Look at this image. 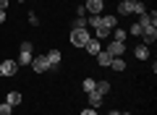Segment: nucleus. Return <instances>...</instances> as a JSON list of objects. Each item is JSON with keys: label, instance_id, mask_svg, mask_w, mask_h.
<instances>
[{"label": "nucleus", "instance_id": "26", "mask_svg": "<svg viewBox=\"0 0 157 115\" xmlns=\"http://www.w3.org/2000/svg\"><path fill=\"white\" fill-rule=\"evenodd\" d=\"M29 24H32V26H39V18L34 16V13H32V16H29Z\"/></svg>", "mask_w": 157, "mask_h": 115}, {"label": "nucleus", "instance_id": "6", "mask_svg": "<svg viewBox=\"0 0 157 115\" xmlns=\"http://www.w3.org/2000/svg\"><path fill=\"white\" fill-rule=\"evenodd\" d=\"M84 8L92 13V16H100L102 8H105V0H86V6H84Z\"/></svg>", "mask_w": 157, "mask_h": 115}, {"label": "nucleus", "instance_id": "19", "mask_svg": "<svg viewBox=\"0 0 157 115\" xmlns=\"http://www.w3.org/2000/svg\"><path fill=\"white\" fill-rule=\"evenodd\" d=\"M110 68H113V71H118V73L126 71V60H121V58H113V60H110Z\"/></svg>", "mask_w": 157, "mask_h": 115}, {"label": "nucleus", "instance_id": "24", "mask_svg": "<svg viewBox=\"0 0 157 115\" xmlns=\"http://www.w3.org/2000/svg\"><path fill=\"white\" fill-rule=\"evenodd\" d=\"M11 113H13V107H11L8 102H3V105H0V115H11Z\"/></svg>", "mask_w": 157, "mask_h": 115}, {"label": "nucleus", "instance_id": "18", "mask_svg": "<svg viewBox=\"0 0 157 115\" xmlns=\"http://www.w3.org/2000/svg\"><path fill=\"white\" fill-rule=\"evenodd\" d=\"M126 37H128V32H126V29H113V39H115V42H126Z\"/></svg>", "mask_w": 157, "mask_h": 115}, {"label": "nucleus", "instance_id": "22", "mask_svg": "<svg viewBox=\"0 0 157 115\" xmlns=\"http://www.w3.org/2000/svg\"><path fill=\"white\" fill-rule=\"evenodd\" d=\"M81 86H84V92H86V94H89V92H94L97 79H84V84H81Z\"/></svg>", "mask_w": 157, "mask_h": 115}, {"label": "nucleus", "instance_id": "14", "mask_svg": "<svg viewBox=\"0 0 157 115\" xmlns=\"http://www.w3.org/2000/svg\"><path fill=\"white\" fill-rule=\"evenodd\" d=\"M94 39H100V42H105V39H110V29L94 26Z\"/></svg>", "mask_w": 157, "mask_h": 115}, {"label": "nucleus", "instance_id": "30", "mask_svg": "<svg viewBox=\"0 0 157 115\" xmlns=\"http://www.w3.org/2000/svg\"><path fill=\"white\" fill-rule=\"evenodd\" d=\"M110 115H121V113H118V110H110Z\"/></svg>", "mask_w": 157, "mask_h": 115}, {"label": "nucleus", "instance_id": "29", "mask_svg": "<svg viewBox=\"0 0 157 115\" xmlns=\"http://www.w3.org/2000/svg\"><path fill=\"white\" fill-rule=\"evenodd\" d=\"M3 21H6V11H0V24H3Z\"/></svg>", "mask_w": 157, "mask_h": 115}, {"label": "nucleus", "instance_id": "10", "mask_svg": "<svg viewBox=\"0 0 157 115\" xmlns=\"http://www.w3.org/2000/svg\"><path fill=\"white\" fill-rule=\"evenodd\" d=\"M45 58H47V63H50V68H58V66H60V50H50Z\"/></svg>", "mask_w": 157, "mask_h": 115}, {"label": "nucleus", "instance_id": "20", "mask_svg": "<svg viewBox=\"0 0 157 115\" xmlns=\"http://www.w3.org/2000/svg\"><path fill=\"white\" fill-rule=\"evenodd\" d=\"M131 13H136V16H141V13H147V6L141 3V0H139V3H131Z\"/></svg>", "mask_w": 157, "mask_h": 115}, {"label": "nucleus", "instance_id": "5", "mask_svg": "<svg viewBox=\"0 0 157 115\" xmlns=\"http://www.w3.org/2000/svg\"><path fill=\"white\" fill-rule=\"evenodd\" d=\"M105 50H107V52L113 55V58H121V55L126 52V42H115V39H110Z\"/></svg>", "mask_w": 157, "mask_h": 115}, {"label": "nucleus", "instance_id": "28", "mask_svg": "<svg viewBox=\"0 0 157 115\" xmlns=\"http://www.w3.org/2000/svg\"><path fill=\"white\" fill-rule=\"evenodd\" d=\"M0 11H8V0H0Z\"/></svg>", "mask_w": 157, "mask_h": 115}, {"label": "nucleus", "instance_id": "21", "mask_svg": "<svg viewBox=\"0 0 157 115\" xmlns=\"http://www.w3.org/2000/svg\"><path fill=\"white\" fill-rule=\"evenodd\" d=\"M71 29H86V16H76L71 24Z\"/></svg>", "mask_w": 157, "mask_h": 115}, {"label": "nucleus", "instance_id": "3", "mask_svg": "<svg viewBox=\"0 0 157 115\" xmlns=\"http://www.w3.org/2000/svg\"><path fill=\"white\" fill-rule=\"evenodd\" d=\"M136 24L141 26V32H147V29H157V13L155 11H152V13H141Z\"/></svg>", "mask_w": 157, "mask_h": 115}, {"label": "nucleus", "instance_id": "32", "mask_svg": "<svg viewBox=\"0 0 157 115\" xmlns=\"http://www.w3.org/2000/svg\"><path fill=\"white\" fill-rule=\"evenodd\" d=\"M121 115H131V113H121Z\"/></svg>", "mask_w": 157, "mask_h": 115}, {"label": "nucleus", "instance_id": "2", "mask_svg": "<svg viewBox=\"0 0 157 115\" xmlns=\"http://www.w3.org/2000/svg\"><path fill=\"white\" fill-rule=\"evenodd\" d=\"M32 58H34V47H32V42H24L21 44V50H18V66H32Z\"/></svg>", "mask_w": 157, "mask_h": 115}, {"label": "nucleus", "instance_id": "25", "mask_svg": "<svg viewBox=\"0 0 157 115\" xmlns=\"http://www.w3.org/2000/svg\"><path fill=\"white\" fill-rule=\"evenodd\" d=\"M131 34H134V37H141V26L139 24H131Z\"/></svg>", "mask_w": 157, "mask_h": 115}, {"label": "nucleus", "instance_id": "9", "mask_svg": "<svg viewBox=\"0 0 157 115\" xmlns=\"http://www.w3.org/2000/svg\"><path fill=\"white\" fill-rule=\"evenodd\" d=\"M100 26L102 29H115L118 26V16H100Z\"/></svg>", "mask_w": 157, "mask_h": 115}, {"label": "nucleus", "instance_id": "7", "mask_svg": "<svg viewBox=\"0 0 157 115\" xmlns=\"http://www.w3.org/2000/svg\"><path fill=\"white\" fill-rule=\"evenodd\" d=\"M32 68H34L37 73H45L47 68H50V63H47L45 55H42V58H32Z\"/></svg>", "mask_w": 157, "mask_h": 115}, {"label": "nucleus", "instance_id": "33", "mask_svg": "<svg viewBox=\"0 0 157 115\" xmlns=\"http://www.w3.org/2000/svg\"><path fill=\"white\" fill-rule=\"evenodd\" d=\"M18 3H24V0H18Z\"/></svg>", "mask_w": 157, "mask_h": 115}, {"label": "nucleus", "instance_id": "23", "mask_svg": "<svg viewBox=\"0 0 157 115\" xmlns=\"http://www.w3.org/2000/svg\"><path fill=\"white\" fill-rule=\"evenodd\" d=\"M118 13H121V16H131V3H121V6H118Z\"/></svg>", "mask_w": 157, "mask_h": 115}, {"label": "nucleus", "instance_id": "31", "mask_svg": "<svg viewBox=\"0 0 157 115\" xmlns=\"http://www.w3.org/2000/svg\"><path fill=\"white\" fill-rule=\"evenodd\" d=\"M126 3H139V0H126Z\"/></svg>", "mask_w": 157, "mask_h": 115}, {"label": "nucleus", "instance_id": "11", "mask_svg": "<svg viewBox=\"0 0 157 115\" xmlns=\"http://www.w3.org/2000/svg\"><path fill=\"white\" fill-rule=\"evenodd\" d=\"M110 60H113V55L107 52V50H100V52H97V63H100L102 68H107V66H110Z\"/></svg>", "mask_w": 157, "mask_h": 115}, {"label": "nucleus", "instance_id": "13", "mask_svg": "<svg viewBox=\"0 0 157 115\" xmlns=\"http://www.w3.org/2000/svg\"><path fill=\"white\" fill-rule=\"evenodd\" d=\"M134 55L139 58V60H147V58H149V47H147V44H136V47H134Z\"/></svg>", "mask_w": 157, "mask_h": 115}, {"label": "nucleus", "instance_id": "1", "mask_svg": "<svg viewBox=\"0 0 157 115\" xmlns=\"http://www.w3.org/2000/svg\"><path fill=\"white\" fill-rule=\"evenodd\" d=\"M89 29H71V44L73 47H84L86 42H89Z\"/></svg>", "mask_w": 157, "mask_h": 115}, {"label": "nucleus", "instance_id": "12", "mask_svg": "<svg viewBox=\"0 0 157 115\" xmlns=\"http://www.w3.org/2000/svg\"><path fill=\"white\" fill-rule=\"evenodd\" d=\"M141 37H144V42H141V44L149 47V44H155V39H157V29H147V32H141Z\"/></svg>", "mask_w": 157, "mask_h": 115}, {"label": "nucleus", "instance_id": "4", "mask_svg": "<svg viewBox=\"0 0 157 115\" xmlns=\"http://www.w3.org/2000/svg\"><path fill=\"white\" fill-rule=\"evenodd\" d=\"M16 71H18V63L11 60V58H6V60L0 63V76H13Z\"/></svg>", "mask_w": 157, "mask_h": 115}, {"label": "nucleus", "instance_id": "8", "mask_svg": "<svg viewBox=\"0 0 157 115\" xmlns=\"http://www.w3.org/2000/svg\"><path fill=\"white\" fill-rule=\"evenodd\" d=\"M84 47H86V52H89V55H97L102 50V42H100V39H94V37H89V42H86Z\"/></svg>", "mask_w": 157, "mask_h": 115}, {"label": "nucleus", "instance_id": "17", "mask_svg": "<svg viewBox=\"0 0 157 115\" xmlns=\"http://www.w3.org/2000/svg\"><path fill=\"white\" fill-rule=\"evenodd\" d=\"M102 105V94H97V92H89V107H100Z\"/></svg>", "mask_w": 157, "mask_h": 115}, {"label": "nucleus", "instance_id": "15", "mask_svg": "<svg viewBox=\"0 0 157 115\" xmlns=\"http://www.w3.org/2000/svg\"><path fill=\"white\" fill-rule=\"evenodd\" d=\"M94 92H97V94H102V97H105V94H110V81H97Z\"/></svg>", "mask_w": 157, "mask_h": 115}, {"label": "nucleus", "instance_id": "16", "mask_svg": "<svg viewBox=\"0 0 157 115\" xmlns=\"http://www.w3.org/2000/svg\"><path fill=\"white\" fill-rule=\"evenodd\" d=\"M6 102L11 105V107H16V105H21V94H18V92H8V97H6Z\"/></svg>", "mask_w": 157, "mask_h": 115}, {"label": "nucleus", "instance_id": "27", "mask_svg": "<svg viewBox=\"0 0 157 115\" xmlns=\"http://www.w3.org/2000/svg\"><path fill=\"white\" fill-rule=\"evenodd\" d=\"M81 115H97V110H94V107H86V110H84Z\"/></svg>", "mask_w": 157, "mask_h": 115}]
</instances>
